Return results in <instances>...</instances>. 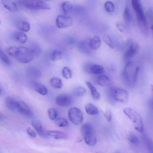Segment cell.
I'll return each mask as SVG.
<instances>
[{"label":"cell","mask_w":153,"mask_h":153,"mask_svg":"<svg viewBox=\"0 0 153 153\" xmlns=\"http://www.w3.org/2000/svg\"><path fill=\"white\" fill-rule=\"evenodd\" d=\"M140 68L132 61H128L124 67L123 73V80L127 86L132 87L136 82Z\"/></svg>","instance_id":"cell-1"},{"label":"cell","mask_w":153,"mask_h":153,"mask_svg":"<svg viewBox=\"0 0 153 153\" xmlns=\"http://www.w3.org/2000/svg\"><path fill=\"white\" fill-rule=\"evenodd\" d=\"M18 2L20 6L30 10L51 9L49 6L42 0H18Z\"/></svg>","instance_id":"cell-2"},{"label":"cell","mask_w":153,"mask_h":153,"mask_svg":"<svg viewBox=\"0 0 153 153\" xmlns=\"http://www.w3.org/2000/svg\"><path fill=\"white\" fill-rule=\"evenodd\" d=\"M123 113L135 124V128L137 131L142 133L143 124L140 115L131 108H127L123 110Z\"/></svg>","instance_id":"cell-3"},{"label":"cell","mask_w":153,"mask_h":153,"mask_svg":"<svg viewBox=\"0 0 153 153\" xmlns=\"http://www.w3.org/2000/svg\"><path fill=\"white\" fill-rule=\"evenodd\" d=\"M34 56V51L30 48L24 47H18V50L15 57L19 62L27 63L31 62Z\"/></svg>","instance_id":"cell-4"},{"label":"cell","mask_w":153,"mask_h":153,"mask_svg":"<svg viewBox=\"0 0 153 153\" xmlns=\"http://www.w3.org/2000/svg\"><path fill=\"white\" fill-rule=\"evenodd\" d=\"M137 20L140 25L144 27H147V23L140 0H131Z\"/></svg>","instance_id":"cell-5"},{"label":"cell","mask_w":153,"mask_h":153,"mask_svg":"<svg viewBox=\"0 0 153 153\" xmlns=\"http://www.w3.org/2000/svg\"><path fill=\"white\" fill-rule=\"evenodd\" d=\"M109 92L111 96L116 101L126 102L128 99V93L126 90L120 88H111Z\"/></svg>","instance_id":"cell-6"},{"label":"cell","mask_w":153,"mask_h":153,"mask_svg":"<svg viewBox=\"0 0 153 153\" xmlns=\"http://www.w3.org/2000/svg\"><path fill=\"white\" fill-rule=\"evenodd\" d=\"M139 49V46L137 42L131 40H129L123 55L124 61H129L135 56L138 53Z\"/></svg>","instance_id":"cell-7"},{"label":"cell","mask_w":153,"mask_h":153,"mask_svg":"<svg viewBox=\"0 0 153 153\" xmlns=\"http://www.w3.org/2000/svg\"><path fill=\"white\" fill-rule=\"evenodd\" d=\"M68 117L69 120L75 126H79L83 121V114L81 111L77 107H73L69 110Z\"/></svg>","instance_id":"cell-8"},{"label":"cell","mask_w":153,"mask_h":153,"mask_svg":"<svg viewBox=\"0 0 153 153\" xmlns=\"http://www.w3.org/2000/svg\"><path fill=\"white\" fill-rule=\"evenodd\" d=\"M83 70L89 74L100 75L104 72V68L102 66L87 63L83 66Z\"/></svg>","instance_id":"cell-9"},{"label":"cell","mask_w":153,"mask_h":153,"mask_svg":"<svg viewBox=\"0 0 153 153\" xmlns=\"http://www.w3.org/2000/svg\"><path fill=\"white\" fill-rule=\"evenodd\" d=\"M73 23L72 18L63 15H59L56 20L57 27L60 29L64 28L71 26Z\"/></svg>","instance_id":"cell-10"},{"label":"cell","mask_w":153,"mask_h":153,"mask_svg":"<svg viewBox=\"0 0 153 153\" xmlns=\"http://www.w3.org/2000/svg\"><path fill=\"white\" fill-rule=\"evenodd\" d=\"M55 102L59 106L62 107L70 106L73 103L72 97L67 94H61L56 98Z\"/></svg>","instance_id":"cell-11"},{"label":"cell","mask_w":153,"mask_h":153,"mask_svg":"<svg viewBox=\"0 0 153 153\" xmlns=\"http://www.w3.org/2000/svg\"><path fill=\"white\" fill-rule=\"evenodd\" d=\"M17 110L20 113L27 117L31 118L33 115L29 106L23 101L18 102Z\"/></svg>","instance_id":"cell-12"},{"label":"cell","mask_w":153,"mask_h":153,"mask_svg":"<svg viewBox=\"0 0 153 153\" xmlns=\"http://www.w3.org/2000/svg\"><path fill=\"white\" fill-rule=\"evenodd\" d=\"M32 126L37 132L38 135L42 137L45 138L47 135L41 122L38 120H35L32 122Z\"/></svg>","instance_id":"cell-13"},{"label":"cell","mask_w":153,"mask_h":153,"mask_svg":"<svg viewBox=\"0 0 153 153\" xmlns=\"http://www.w3.org/2000/svg\"><path fill=\"white\" fill-rule=\"evenodd\" d=\"M47 135L56 140L66 139L67 135L64 133L57 130H49L46 132Z\"/></svg>","instance_id":"cell-14"},{"label":"cell","mask_w":153,"mask_h":153,"mask_svg":"<svg viewBox=\"0 0 153 153\" xmlns=\"http://www.w3.org/2000/svg\"><path fill=\"white\" fill-rule=\"evenodd\" d=\"M1 3L4 8L11 12H16L18 10L16 4L11 0H1Z\"/></svg>","instance_id":"cell-15"},{"label":"cell","mask_w":153,"mask_h":153,"mask_svg":"<svg viewBox=\"0 0 153 153\" xmlns=\"http://www.w3.org/2000/svg\"><path fill=\"white\" fill-rule=\"evenodd\" d=\"M90 39L82 41L79 45V49L81 52L85 53H89L92 50L90 45Z\"/></svg>","instance_id":"cell-16"},{"label":"cell","mask_w":153,"mask_h":153,"mask_svg":"<svg viewBox=\"0 0 153 153\" xmlns=\"http://www.w3.org/2000/svg\"><path fill=\"white\" fill-rule=\"evenodd\" d=\"M16 25L20 30L23 32H28L30 29V24L25 20H18L16 22Z\"/></svg>","instance_id":"cell-17"},{"label":"cell","mask_w":153,"mask_h":153,"mask_svg":"<svg viewBox=\"0 0 153 153\" xmlns=\"http://www.w3.org/2000/svg\"><path fill=\"white\" fill-rule=\"evenodd\" d=\"M13 39L17 42L21 44L25 43L27 39V36L22 32H17L12 35Z\"/></svg>","instance_id":"cell-18"},{"label":"cell","mask_w":153,"mask_h":153,"mask_svg":"<svg viewBox=\"0 0 153 153\" xmlns=\"http://www.w3.org/2000/svg\"><path fill=\"white\" fill-rule=\"evenodd\" d=\"M101 44V40L98 36H95L92 38L90 39V45L92 50H95L98 49Z\"/></svg>","instance_id":"cell-19"},{"label":"cell","mask_w":153,"mask_h":153,"mask_svg":"<svg viewBox=\"0 0 153 153\" xmlns=\"http://www.w3.org/2000/svg\"><path fill=\"white\" fill-rule=\"evenodd\" d=\"M18 102L15 99L10 96L7 97L6 99V105L7 107L11 111L17 110Z\"/></svg>","instance_id":"cell-20"},{"label":"cell","mask_w":153,"mask_h":153,"mask_svg":"<svg viewBox=\"0 0 153 153\" xmlns=\"http://www.w3.org/2000/svg\"><path fill=\"white\" fill-rule=\"evenodd\" d=\"M33 89L41 95H45L48 92L47 88L44 85L37 82H34L33 84Z\"/></svg>","instance_id":"cell-21"},{"label":"cell","mask_w":153,"mask_h":153,"mask_svg":"<svg viewBox=\"0 0 153 153\" xmlns=\"http://www.w3.org/2000/svg\"><path fill=\"white\" fill-rule=\"evenodd\" d=\"M86 143L90 146H94L97 143V139L93 132L90 133L83 137Z\"/></svg>","instance_id":"cell-22"},{"label":"cell","mask_w":153,"mask_h":153,"mask_svg":"<svg viewBox=\"0 0 153 153\" xmlns=\"http://www.w3.org/2000/svg\"><path fill=\"white\" fill-rule=\"evenodd\" d=\"M86 83L91 91L93 99L96 101L99 100L100 97L99 93L91 82L89 81H87Z\"/></svg>","instance_id":"cell-23"},{"label":"cell","mask_w":153,"mask_h":153,"mask_svg":"<svg viewBox=\"0 0 153 153\" xmlns=\"http://www.w3.org/2000/svg\"><path fill=\"white\" fill-rule=\"evenodd\" d=\"M85 109L87 113L90 115H96L99 113L98 108L91 103L87 104L85 106Z\"/></svg>","instance_id":"cell-24"},{"label":"cell","mask_w":153,"mask_h":153,"mask_svg":"<svg viewBox=\"0 0 153 153\" xmlns=\"http://www.w3.org/2000/svg\"><path fill=\"white\" fill-rule=\"evenodd\" d=\"M80 131L83 137L87 134L93 132L92 126V125L89 123H85L81 126Z\"/></svg>","instance_id":"cell-25"},{"label":"cell","mask_w":153,"mask_h":153,"mask_svg":"<svg viewBox=\"0 0 153 153\" xmlns=\"http://www.w3.org/2000/svg\"><path fill=\"white\" fill-rule=\"evenodd\" d=\"M97 82L102 87H107L110 85V82L109 78L105 75H100L97 79Z\"/></svg>","instance_id":"cell-26"},{"label":"cell","mask_w":153,"mask_h":153,"mask_svg":"<svg viewBox=\"0 0 153 153\" xmlns=\"http://www.w3.org/2000/svg\"><path fill=\"white\" fill-rule=\"evenodd\" d=\"M51 85L53 88L57 89H61L63 86L62 80L57 78H53L50 81Z\"/></svg>","instance_id":"cell-27"},{"label":"cell","mask_w":153,"mask_h":153,"mask_svg":"<svg viewBox=\"0 0 153 153\" xmlns=\"http://www.w3.org/2000/svg\"><path fill=\"white\" fill-rule=\"evenodd\" d=\"M73 6L72 3L68 1H65L62 3L61 5V9L65 14L70 12L72 10Z\"/></svg>","instance_id":"cell-28"},{"label":"cell","mask_w":153,"mask_h":153,"mask_svg":"<svg viewBox=\"0 0 153 153\" xmlns=\"http://www.w3.org/2000/svg\"><path fill=\"white\" fill-rule=\"evenodd\" d=\"M62 57L61 51L58 50L52 51L50 54V59L53 61H55L60 59Z\"/></svg>","instance_id":"cell-29"},{"label":"cell","mask_w":153,"mask_h":153,"mask_svg":"<svg viewBox=\"0 0 153 153\" xmlns=\"http://www.w3.org/2000/svg\"><path fill=\"white\" fill-rule=\"evenodd\" d=\"M74 94L78 97L84 96L87 93V90L84 88L78 87L75 88L73 91Z\"/></svg>","instance_id":"cell-30"},{"label":"cell","mask_w":153,"mask_h":153,"mask_svg":"<svg viewBox=\"0 0 153 153\" xmlns=\"http://www.w3.org/2000/svg\"><path fill=\"white\" fill-rule=\"evenodd\" d=\"M49 117L52 121L55 120L57 118L58 114L56 109L53 108H50L48 111Z\"/></svg>","instance_id":"cell-31"},{"label":"cell","mask_w":153,"mask_h":153,"mask_svg":"<svg viewBox=\"0 0 153 153\" xmlns=\"http://www.w3.org/2000/svg\"><path fill=\"white\" fill-rule=\"evenodd\" d=\"M55 123L57 126L60 127H64L68 126L67 121L64 118L59 117L56 120Z\"/></svg>","instance_id":"cell-32"},{"label":"cell","mask_w":153,"mask_h":153,"mask_svg":"<svg viewBox=\"0 0 153 153\" xmlns=\"http://www.w3.org/2000/svg\"><path fill=\"white\" fill-rule=\"evenodd\" d=\"M63 76L66 79H70L73 76L72 71L70 68L67 67L63 68L62 72Z\"/></svg>","instance_id":"cell-33"},{"label":"cell","mask_w":153,"mask_h":153,"mask_svg":"<svg viewBox=\"0 0 153 153\" xmlns=\"http://www.w3.org/2000/svg\"><path fill=\"white\" fill-rule=\"evenodd\" d=\"M105 10L108 13H111L114 11L115 6L114 4L110 1H107L104 4Z\"/></svg>","instance_id":"cell-34"},{"label":"cell","mask_w":153,"mask_h":153,"mask_svg":"<svg viewBox=\"0 0 153 153\" xmlns=\"http://www.w3.org/2000/svg\"><path fill=\"white\" fill-rule=\"evenodd\" d=\"M103 39L104 43L109 47L112 49H114V47L113 41L109 35H104Z\"/></svg>","instance_id":"cell-35"},{"label":"cell","mask_w":153,"mask_h":153,"mask_svg":"<svg viewBox=\"0 0 153 153\" xmlns=\"http://www.w3.org/2000/svg\"><path fill=\"white\" fill-rule=\"evenodd\" d=\"M129 140L133 144H136L138 142V138L136 135L132 132H129L128 134Z\"/></svg>","instance_id":"cell-36"},{"label":"cell","mask_w":153,"mask_h":153,"mask_svg":"<svg viewBox=\"0 0 153 153\" xmlns=\"http://www.w3.org/2000/svg\"><path fill=\"white\" fill-rule=\"evenodd\" d=\"M18 50V47H10L7 48V51L8 54L11 56L16 57Z\"/></svg>","instance_id":"cell-37"},{"label":"cell","mask_w":153,"mask_h":153,"mask_svg":"<svg viewBox=\"0 0 153 153\" xmlns=\"http://www.w3.org/2000/svg\"><path fill=\"white\" fill-rule=\"evenodd\" d=\"M0 59L7 65H9L10 63V60L8 57L1 49H0Z\"/></svg>","instance_id":"cell-38"},{"label":"cell","mask_w":153,"mask_h":153,"mask_svg":"<svg viewBox=\"0 0 153 153\" xmlns=\"http://www.w3.org/2000/svg\"><path fill=\"white\" fill-rule=\"evenodd\" d=\"M123 18L125 21L129 23L131 20L130 14L129 9L128 7L125 9L123 14Z\"/></svg>","instance_id":"cell-39"},{"label":"cell","mask_w":153,"mask_h":153,"mask_svg":"<svg viewBox=\"0 0 153 153\" xmlns=\"http://www.w3.org/2000/svg\"><path fill=\"white\" fill-rule=\"evenodd\" d=\"M104 115L107 121L110 122L112 119V114L111 111L109 110H107L105 113Z\"/></svg>","instance_id":"cell-40"},{"label":"cell","mask_w":153,"mask_h":153,"mask_svg":"<svg viewBox=\"0 0 153 153\" xmlns=\"http://www.w3.org/2000/svg\"><path fill=\"white\" fill-rule=\"evenodd\" d=\"M145 142L146 144L148 149L151 152L153 150L152 144L151 140L147 137L145 138Z\"/></svg>","instance_id":"cell-41"},{"label":"cell","mask_w":153,"mask_h":153,"mask_svg":"<svg viewBox=\"0 0 153 153\" xmlns=\"http://www.w3.org/2000/svg\"><path fill=\"white\" fill-rule=\"evenodd\" d=\"M27 132L28 134L32 138H35L36 136L35 133L30 128H27Z\"/></svg>","instance_id":"cell-42"},{"label":"cell","mask_w":153,"mask_h":153,"mask_svg":"<svg viewBox=\"0 0 153 153\" xmlns=\"http://www.w3.org/2000/svg\"><path fill=\"white\" fill-rule=\"evenodd\" d=\"M116 26L117 29L121 32H123L124 30L123 25L121 23L118 22L116 23Z\"/></svg>","instance_id":"cell-43"},{"label":"cell","mask_w":153,"mask_h":153,"mask_svg":"<svg viewBox=\"0 0 153 153\" xmlns=\"http://www.w3.org/2000/svg\"><path fill=\"white\" fill-rule=\"evenodd\" d=\"M148 13L149 17V18L150 20H151V21H152V23L153 13L152 9L151 8L149 9L148 10Z\"/></svg>","instance_id":"cell-44"},{"label":"cell","mask_w":153,"mask_h":153,"mask_svg":"<svg viewBox=\"0 0 153 153\" xmlns=\"http://www.w3.org/2000/svg\"><path fill=\"white\" fill-rule=\"evenodd\" d=\"M5 118L4 116L0 113V120H4Z\"/></svg>","instance_id":"cell-45"},{"label":"cell","mask_w":153,"mask_h":153,"mask_svg":"<svg viewBox=\"0 0 153 153\" xmlns=\"http://www.w3.org/2000/svg\"><path fill=\"white\" fill-rule=\"evenodd\" d=\"M82 141V140L81 139H79V140H78V142H81Z\"/></svg>","instance_id":"cell-46"},{"label":"cell","mask_w":153,"mask_h":153,"mask_svg":"<svg viewBox=\"0 0 153 153\" xmlns=\"http://www.w3.org/2000/svg\"><path fill=\"white\" fill-rule=\"evenodd\" d=\"M45 1H50V0H45Z\"/></svg>","instance_id":"cell-47"},{"label":"cell","mask_w":153,"mask_h":153,"mask_svg":"<svg viewBox=\"0 0 153 153\" xmlns=\"http://www.w3.org/2000/svg\"><path fill=\"white\" fill-rule=\"evenodd\" d=\"M1 21H0V25H1Z\"/></svg>","instance_id":"cell-48"},{"label":"cell","mask_w":153,"mask_h":153,"mask_svg":"<svg viewBox=\"0 0 153 153\" xmlns=\"http://www.w3.org/2000/svg\"><path fill=\"white\" fill-rule=\"evenodd\" d=\"M0 92H1V90H0Z\"/></svg>","instance_id":"cell-49"}]
</instances>
